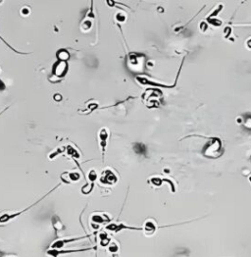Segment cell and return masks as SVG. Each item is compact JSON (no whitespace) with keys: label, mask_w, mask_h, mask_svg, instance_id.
<instances>
[{"label":"cell","mask_w":251,"mask_h":257,"mask_svg":"<svg viewBox=\"0 0 251 257\" xmlns=\"http://www.w3.org/2000/svg\"><path fill=\"white\" fill-rule=\"evenodd\" d=\"M203 155L206 157H218L222 153V142L219 138H211V139L206 143L202 150Z\"/></svg>","instance_id":"obj_1"},{"label":"cell","mask_w":251,"mask_h":257,"mask_svg":"<svg viewBox=\"0 0 251 257\" xmlns=\"http://www.w3.org/2000/svg\"><path fill=\"white\" fill-rule=\"evenodd\" d=\"M59 187V185H57V186L54 187V189H52L50 191L48 192V193L47 194H45L44 195L43 197H41L40 199L38 200V201H36V202H34V204H31V205H29V206L28 207V208H26V209H24V210H22V211H19V212H15V213H5V214H2L1 216H0V224H3V223H7V222L8 221H10V220H12V219H14V218H17V217H19L20 215H22L23 213H25V212H27L28 211V210H29V209H31L33 208L34 206H36V205L38 203V202H40L42 199H44L45 198V197L47 196V195H48L49 193H51L52 191H55V189H57V187Z\"/></svg>","instance_id":"obj_2"},{"label":"cell","mask_w":251,"mask_h":257,"mask_svg":"<svg viewBox=\"0 0 251 257\" xmlns=\"http://www.w3.org/2000/svg\"><path fill=\"white\" fill-rule=\"evenodd\" d=\"M68 62H63V61H57L54 63L52 67V74L54 77L58 79H63L66 76L67 72H68Z\"/></svg>","instance_id":"obj_3"},{"label":"cell","mask_w":251,"mask_h":257,"mask_svg":"<svg viewBox=\"0 0 251 257\" xmlns=\"http://www.w3.org/2000/svg\"><path fill=\"white\" fill-rule=\"evenodd\" d=\"M89 236H79V238H74V239H59V241H54L53 243L51 244V249H61L65 244L73 243V241H79V239H83L88 238Z\"/></svg>","instance_id":"obj_4"},{"label":"cell","mask_w":251,"mask_h":257,"mask_svg":"<svg viewBox=\"0 0 251 257\" xmlns=\"http://www.w3.org/2000/svg\"><path fill=\"white\" fill-rule=\"evenodd\" d=\"M91 248H84V249H69V250H62V249H50L47 251V254L51 257H58L59 255H63V254L68 253H76V252H81V251L89 250Z\"/></svg>","instance_id":"obj_5"},{"label":"cell","mask_w":251,"mask_h":257,"mask_svg":"<svg viewBox=\"0 0 251 257\" xmlns=\"http://www.w3.org/2000/svg\"><path fill=\"white\" fill-rule=\"evenodd\" d=\"M100 182L104 185H113L117 182V177L110 170H105L100 178Z\"/></svg>","instance_id":"obj_6"},{"label":"cell","mask_w":251,"mask_h":257,"mask_svg":"<svg viewBox=\"0 0 251 257\" xmlns=\"http://www.w3.org/2000/svg\"><path fill=\"white\" fill-rule=\"evenodd\" d=\"M108 135H109V133H108L107 128H101L100 132H99V140H100V145H101V147H102V150H103V154H104V152H105Z\"/></svg>","instance_id":"obj_7"},{"label":"cell","mask_w":251,"mask_h":257,"mask_svg":"<svg viewBox=\"0 0 251 257\" xmlns=\"http://www.w3.org/2000/svg\"><path fill=\"white\" fill-rule=\"evenodd\" d=\"M70 57H71V55H70V53H69V51L67 50V49L61 48L56 52L57 61H63V62H67V61L70 59Z\"/></svg>","instance_id":"obj_8"},{"label":"cell","mask_w":251,"mask_h":257,"mask_svg":"<svg viewBox=\"0 0 251 257\" xmlns=\"http://www.w3.org/2000/svg\"><path fill=\"white\" fill-rule=\"evenodd\" d=\"M66 149H67V154L70 155V156L73 158L74 160L78 159V158H79V156H81V155H79V152L78 151V150H77L75 147L71 146V145H68V146L66 147Z\"/></svg>","instance_id":"obj_9"},{"label":"cell","mask_w":251,"mask_h":257,"mask_svg":"<svg viewBox=\"0 0 251 257\" xmlns=\"http://www.w3.org/2000/svg\"><path fill=\"white\" fill-rule=\"evenodd\" d=\"M133 149H135V153H137L140 155L146 154V147L142 143H135L133 144Z\"/></svg>","instance_id":"obj_10"},{"label":"cell","mask_w":251,"mask_h":257,"mask_svg":"<svg viewBox=\"0 0 251 257\" xmlns=\"http://www.w3.org/2000/svg\"><path fill=\"white\" fill-rule=\"evenodd\" d=\"M52 224H53V228L55 229L56 231H61V230H63V223H62L61 220L57 216L52 217Z\"/></svg>","instance_id":"obj_11"},{"label":"cell","mask_w":251,"mask_h":257,"mask_svg":"<svg viewBox=\"0 0 251 257\" xmlns=\"http://www.w3.org/2000/svg\"><path fill=\"white\" fill-rule=\"evenodd\" d=\"M108 220H109V218L107 216L102 217V216H100V215H93L92 216V222H94V223H96V224L104 223V222L108 221Z\"/></svg>","instance_id":"obj_12"},{"label":"cell","mask_w":251,"mask_h":257,"mask_svg":"<svg viewBox=\"0 0 251 257\" xmlns=\"http://www.w3.org/2000/svg\"><path fill=\"white\" fill-rule=\"evenodd\" d=\"M99 238H100V244L102 246H106L109 243V241H110V239L107 236V234L105 233H101L99 234Z\"/></svg>","instance_id":"obj_13"},{"label":"cell","mask_w":251,"mask_h":257,"mask_svg":"<svg viewBox=\"0 0 251 257\" xmlns=\"http://www.w3.org/2000/svg\"><path fill=\"white\" fill-rule=\"evenodd\" d=\"M93 186H94V182H91L90 185H85V186H83V189H81V192H83V194H88L89 192L92 191Z\"/></svg>","instance_id":"obj_14"},{"label":"cell","mask_w":251,"mask_h":257,"mask_svg":"<svg viewBox=\"0 0 251 257\" xmlns=\"http://www.w3.org/2000/svg\"><path fill=\"white\" fill-rule=\"evenodd\" d=\"M69 176H70L71 182H77L81 179V175L77 172H70L69 173Z\"/></svg>","instance_id":"obj_15"},{"label":"cell","mask_w":251,"mask_h":257,"mask_svg":"<svg viewBox=\"0 0 251 257\" xmlns=\"http://www.w3.org/2000/svg\"><path fill=\"white\" fill-rule=\"evenodd\" d=\"M91 26H92V23L89 20H86V21H83V24H81V29L83 31H88L91 28Z\"/></svg>","instance_id":"obj_16"},{"label":"cell","mask_w":251,"mask_h":257,"mask_svg":"<svg viewBox=\"0 0 251 257\" xmlns=\"http://www.w3.org/2000/svg\"><path fill=\"white\" fill-rule=\"evenodd\" d=\"M69 173H70V172H64L63 174H61V179H62V181L65 182V184H70V182H71Z\"/></svg>","instance_id":"obj_17"},{"label":"cell","mask_w":251,"mask_h":257,"mask_svg":"<svg viewBox=\"0 0 251 257\" xmlns=\"http://www.w3.org/2000/svg\"><path fill=\"white\" fill-rule=\"evenodd\" d=\"M65 148H66V147H60V148H58V149H57L56 151H54L53 153H51V154L49 155V159H53V158H54V157H56L58 154H60V153L63 152L64 150H65Z\"/></svg>","instance_id":"obj_18"},{"label":"cell","mask_w":251,"mask_h":257,"mask_svg":"<svg viewBox=\"0 0 251 257\" xmlns=\"http://www.w3.org/2000/svg\"><path fill=\"white\" fill-rule=\"evenodd\" d=\"M88 179L90 180L91 182H94V181H95L96 179H97V174H96V172L94 171V170H91L90 172H89L88 174Z\"/></svg>","instance_id":"obj_19"},{"label":"cell","mask_w":251,"mask_h":257,"mask_svg":"<svg viewBox=\"0 0 251 257\" xmlns=\"http://www.w3.org/2000/svg\"><path fill=\"white\" fill-rule=\"evenodd\" d=\"M126 18H127V17H126V15L124 14V13L123 14H122V13H118V14L116 15V20L118 22H120V23H124V22L126 21Z\"/></svg>","instance_id":"obj_20"},{"label":"cell","mask_w":251,"mask_h":257,"mask_svg":"<svg viewBox=\"0 0 251 257\" xmlns=\"http://www.w3.org/2000/svg\"><path fill=\"white\" fill-rule=\"evenodd\" d=\"M29 13H31V9H29V7L28 6H25L21 9V14L23 15V16H28Z\"/></svg>","instance_id":"obj_21"},{"label":"cell","mask_w":251,"mask_h":257,"mask_svg":"<svg viewBox=\"0 0 251 257\" xmlns=\"http://www.w3.org/2000/svg\"><path fill=\"white\" fill-rule=\"evenodd\" d=\"M118 249H119L118 245H117L115 243H112L111 245L109 246V250H110L111 252H117V251H118Z\"/></svg>","instance_id":"obj_22"},{"label":"cell","mask_w":251,"mask_h":257,"mask_svg":"<svg viewBox=\"0 0 251 257\" xmlns=\"http://www.w3.org/2000/svg\"><path fill=\"white\" fill-rule=\"evenodd\" d=\"M6 85H5V83L3 81L0 79V91H4L5 90H6Z\"/></svg>","instance_id":"obj_23"},{"label":"cell","mask_w":251,"mask_h":257,"mask_svg":"<svg viewBox=\"0 0 251 257\" xmlns=\"http://www.w3.org/2000/svg\"><path fill=\"white\" fill-rule=\"evenodd\" d=\"M53 98H54V100H56V101H61L63 99V97H62V95L60 93H56V94H54Z\"/></svg>","instance_id":"obj_24"},{"label":"cell","mask_w":251,"mask_h":257,"mask_svg":"<svg viewBox=\"0 0 251 257\" xmlns=\"http://www.w3.org/2000/svg\"><path fill=\"white\" fill-rule=\"evenodd\" d=\"M3 256V252H1V251H0V257H2Z\"/></svg>","instance_id":"obj_25"},{"label":"cell","mask_w":251,"mask_h":257,"mask_svg":"<svg viewBox=\"0 0 251 257\" xmlns=\"http://www.w3.org/2000/svg\"><path fill=\"white\" fill-rule=\"evenodd\" d=\"M249 181H250V182H251V177L249 178Z\"/></svg>","instance_id":"obj_26"},{"label":"cell","mask_w":251,"mask_h":257,"mask_svg":"<svg viewBox=\"0 0 251 257\" xmlns=\"http://www.w3.org/2000/svg\"><path fill=\"white\" fill-rule=\"evenodd\" d=\"M0 72H1V70H0Z\"/></svg>","instance_id":"obj_27"}]
</instances>
